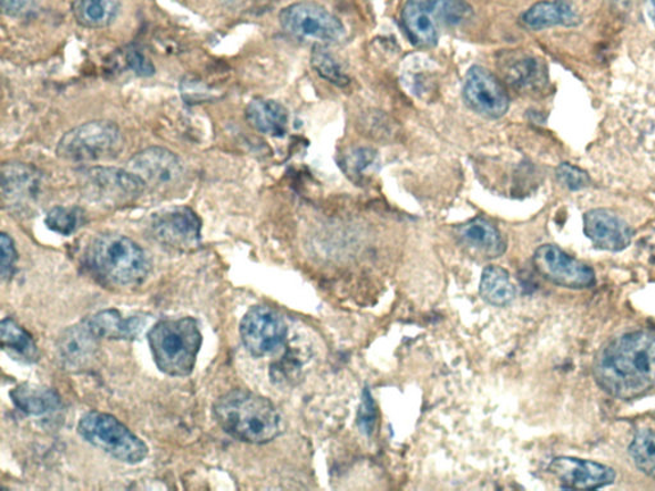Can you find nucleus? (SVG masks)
<instances>
[{
	"label": "nucleus",
	"instance_id": "3",
	"mask_svg": "<svg viewBox=\"0 0 655 491\" xmlns=\"http://www.w3.org/2000/svg\"><path fill=\"white\" fill-rule=\"evenodd\" d=\"M85 264L91 274L105 285L131 287L143 283L151 273V259L126 236H98L86 249Z\"/></svg>",
	"mask_w": 655,
	"mask_h": 491
},
{
	"label": "nucleus",
	"instance_id": "27",
	"mask_svg": "<svg viewBox=\"0 0 655 491\" xmlns=\"http://www.w3.org/2000/svg\"><path fill=\"white\" fill-rule=\"evenodd\" d=\"M628 453L638 470L646 477L655 479V432L637 431L628 447Z\"/></svg>",
	"mask_w": 655,
	"mask_h": 491
},
{
	"label": "nucleus",
	"instance_id": "25",
	"mask_svg": "<svg viewBox=\"0 0 655 491\" xmlns=\"http://www.w3.org/2000/svg\"><path fill=\"white\" fill-rule=\"evenodd\" d=\"M0 337H2L4 351L18 357L21 361L34 364L39 360L40 355L34 338L13 319L2 320Z\"/></svg>",
	"mask_w": 655,
	"mask_h": 491
},
{
	"label": "nucleus",
	"instance_id": "16",
	"mask_svg": "<svg viewBox=\"0 0 655 491\" xmlns=\"http://www.w3.org/2000/svg\"><path fill=\"white\" fill-rule=\"evenodd\" d=\"M584 233L596 247L612 253L627 248L634 237L632 227L608 209L589 211L584 215Z\"/></svg>",
	"mask_w": 655,
	"mask_h": 491
},
{
	"label": "nucleus",
	"instance_id": "1",
	"mask_svg": "<svg viewBox=\"0 0 655 491\" xmlns=\"http://www.w3.org/2000/svg\"><path fill=\"white\" fill-rule=\"evenodd\" d=\"M594 378L613 397L633 399L655 386V331L636 330L613 339L596 356Z\"/></svg>",
	"mask_w": 655,
	"mask_h": 491
},
{
	"label": "nucleus",
	"instance_id": "31",
	"mask_svg": "<svg viewBox=\"0 0 655 491\" xmlns=\"http://www.w3.org/2000/svg\"><path fill=\"white\" fill-rule=\"evenodd\" d=\"M377 165V154L370 149H356L344 157L342 166L347 174L361 177Z\"/></svg>",
	"mask_w": 655,
	"mask_h": 491
},
{
	"label": "nucleus",
	"instance_id": "23",
	"mask_svg": "<svg viewBox=\"0 0 655 491\" xmlns=\"http://www.w3.org/2000/svg\"><path fill=\"white\" fill-rule=\"evenodd\" d=\"M13 403L24 413L44 416L61 409V397L45 387L21 385L10 393Z\"/></svg>",
	"mask_w": 655,
	"mask_h": 491
},
{
	"label": "nucleus",
	"instance_id": "30",
	"mask_svg": "<svg viewBox=\"0 0 655 491\" xmlns=\"http://www.w3.org/2000/svg\"><path fill=\"white\" fill-rule=\"evenodd\" d=\"M502 71L505 80L516 88H532L535 85L541 67L530 58L503 62Z\"/></svg>",
	"mask_w": 655,
	"mask_h": 491
},
{
	"label": "nucleus",
	"instance_id": "34",
	"mask_svg": "<svg viewBox=\"0 0 655 491\" xmlns=\"http://www.w3.org/2000/svg\"><path fill=\"white\" fill-rule=\"evenodd\" d=\"M0 248H2V278L11 279L18 262V252H16L13 239L7 233L0 236Z\"/></svg>",
	"mask_w": 655,
	"mask_h": 491
},
{
	"label": "nucleus",
	"instance_id": "29",
	"mask_svg": "<svg viewBox=\"0 0 655 491\" xmlns=\"http://www.w3.org/2000/svg\"><path fill=\"white\" fill-rule=\"evenodd\" d=\"M84 212L79 207L55 206L45 216L47 227L61 236H71L84 224Z\"/></svg>",
	"mask_w": 655,
	"mask_h": 491
},
{
	"label": "nucleus",
	"instance_id": "9",
	"mask_svg": "<svg viewBox=\"0 0 655 491\" xmlns=\"http://www.w3.org/2000/svg\"><path fill=\"white\" fill-rule=\"evenodd\" d=\"M149 232L157 244L176 252H194L202 243V221L187 206L153 214Z\"/></svg>",
	"mask_w": 655,
	"mask_h": 491
},
{
	"label": "nucleus",
	"instance_id": "33",
	"mask_svg": "<svg viewBox=\"0 0 655 491\" xmlns=\"http://www.w3.org/2000/svg\"><path fill=\"white\" fill-rule=\"evenodd\" d=\"M359 427L365 432V434L370 436L372 431L376 429L377 422V410L376 403L372 401V397L369 390H365L362 397V403L359 410L358 416Z\"/></svg>",
	"mask_w": 655,
	"mask_h": 491
},
{
	"label": "nucleus",
	"instance_id": "5",
	"mask_svg": "<svg viewBox=\"0 0 655 491\" xmlns=\"http://www.w3.org/2000/svg\"><path fill=\"white\" fill-rule=\"evenodd\" d=\"M472 16V8L463 0H408L402 22L413 45L422 49L438 44L444 28L459 27Z\"/></svg>",
	"mask_w": 655,
	"mask_h": 491
},
{
	"label": "nucleus",
	"instance_id": "12",
	"mask_svg": "<svg viewBox=\"0 0 655 491\" xmlns=\"http://www.w3.org/2000/svg\"><path fill=\"white\" fill-rule=\"evenodd\" d=\"M463 99L472 111L491 120L501 119L510 110V98L502 82L480 65L468 71Z\"/></svg>",
	"mask_w": 655,
	"mask_h": 491
},
{
	"label": "nucleus",
	"instance_id": "4",
	"mask_svg": "<svg viewBox=\"0 0 655 491\" xmlns=\"http://www.w3.org/2000/svg\"><path fill=\"white\" fill-rule=\"evenodd\" d=\"M149 346L157 369L173 378L188 377L201 352L203 336L193 318L156 323L147 333Z\"/></svg>",
	"mask_w": 655,
	"mask_h": 491
},
{
	"label": "nucleus",
	"instance_id": "19",
	"mask_svg": "<svg viewBox=\"0 0 655 491\" xmlns=\"http://www.w3.org/2000/svg\"><path fill=\"white\" fill-rule=\"evenodd\" d=\"M521 22L530 30H544L554 27L574 28L582 23V16L567 0H544L521 16Z\"/></svg>",
	"mask_w": 655,
	"mask_h": 491
},
{
	"label": "nucleus",
	"instance_id": "21",
	"mask_svg": "<svg viewBox=\"0 0 655 491\" xmlns=\"http://www.w3.org/2000/svg\"><path fill=\"white\" fill-rule=\"evenodd\" d=\"M459 237L462 244L485 257H500L505 253L508 243L502 233L491 222L477 218L463 224L459 228Z\"/></svg>",
	"mask_w": 655,
	"mask_h": 491
},
{
	"label": "nucleus",
	"instance_id": "2",
	"mask_svg": "<svg viewBox=\"0 0 655 491\" xmlns=\"http://www.w3.org/2000/svg\"><path fill=\"white\" fill-rule=\"evenodd\" d=\"M213 413L223 431L244 443H269L284 427L277 407L268 398L244 389L221 396Z\"/></svg>",
	"mask_w": 655,
	"mask_h": 491
},
{
	"label": "nucleus",
	"instance_id": "32",
	"mask_svg": "<svg viewBox=\"0 0 655 491\" xmlns=\"http://www.w3.org/2000/svg\"><path fill=\"white\" fill-rule=\"evenodd\" d=\"M555 176H557V180L563 187L571 191L586 188L592 182L585 171L580 170L579 166L570 163H561L557 171H555Z\"/></svg>",
	"mask_w": 655,
	"mask_h": 491
},
{
	"label": "nucleus",
	"instance_id": "18",
	"mask_svg": "<svg viewBox=\"0 0 655 491\" xmlns=\"http://www.w3.org/2000/svg\"><path fill=\"white\" fill-rule=\"evenodd\" d=\"M40 187V173L32 166L22 163L4 164L3 198L11 209H23L24 206L34 204Z\"/></svg>",
	"mask_w": 655,
	"mask_h": 491
},
{
	"label": "nucleus",
	"instance_id": "10",
	"mask_svg": "<svg viewBox=\"0 0 655 491\" xmlns=\"http://www.w3.org/2000/svg\"><path fill=\"white\" fill-rule=\"evenodd\" d=\"M239 336L248 352L254 357H263L284 346L287 326L279 313L272 307L254 306L239 324Z\"/></svg>",
	"mask_w": 655,
	"mask_h": 491
},
{
	"label": "nucleus",
	"instance_id": "28",
	"mask_svg": "<svg viewBox=\"0 0 655 491\" xmlns=\"http://www.w3.org/2000/svg\"><path fill=\"white\" fill-rule=\"evenodd\" d=\"M311 65L321 79L327 80L334 85L345 88L350 83L341 64L336 61L326 45H315L311 54Z\"/></svg>",
	"mask_w": 655,
	"mask_h": 491
},
{
	"label": "nucleus",
	"instance_id": "36",
	"mask_svg": "<svg viewBox=\"0 0 655 491\" xmlns=\"http://www.w3.org/2000/svg\"><path fill=\"white\" fill-rule=\"evenodd\" d=\"M127 63L140 76H151L154 73L153 64L146 60L144 54L137 52V50H132L129 53Z\"/></svg>",
	"mask_w": 655,
	"mask_h": 491
},
{
	"label": "nucleus",
	"instance_id": "6",
	"mask_svg": "<svg viewBox=\"0 0 655 491\" xmlns=\"http://www.w3.org/2000/svg\"><path fill=\"white\" fill-rule=\"evenodd\" d=\"M78 430L89 444L101 449L120 462L137 464L149 454L144 440L110 413L88 412L82 416Z\"/></svg>",
	"mask_w": 655,
	"mask_h": 491
},
{
	"label": "nucleus",
	"instance_id": "13",
	"mask_svg": "<svg viewBox=\"0 0 655 491\" xmlns=\"http://www.w3.org/2000/svg\"><path fill=\"white\" fill-rule=\"evenodd\" d=\"M82 185L90 196L113 205L132 202L146 188L143 180L130 170L108 166H96L82 173Z\"/></svg>",
	"mask_w": 655,
	"mask_h": 491
},
{
	"label": "nucleus",
	"instance_id": "35",
	"mask_svg": "<svg viewBox=\"0 0 655 491\" xmlns=\"http://www.w3.org/2000/svg\"><path fill=\"white\" fill-rule=\"evenodd\" d=\"M35 0H2V10L4 14L11 17H21L34 10Z\"/></svg>",
	"mask_w": 655,
	"mask_h": 491
},
{
	"label": "nucleus",
	"instance_id": "24",
	"mask_svg": "<svg viewBox=\"0 0 655 491\" xmlns=\"http://www.w3.org/2000/svg\"><path fill=\"white\" fill-rule=\"evenodd\" d=\"M121 0H74L72 12L81 27L103 29L117 17Z\"/></svg>",
	"mask_w": 655,
	"mask_h": 491
},
{
	"label": "nucleus",
	"instance_id": "7",
	"mask_svg": "<svg viewBox=\"0 0 655 491\" xmlns=\"http://www.w3.org/2000/svg\"><path fill=\"white\" fill-rule=\"evenodd\" d=\"M123 136L117 124L93 121L65 132L57 146V155L72 163H91L117 155Z\"/></svg>",
	"mask_w": 655,
	"mask_h": 491
},
{
	"label": "nucleus",
	"instance_id": "11",
	"mask_svg": "<svg viewBox=\"0 0 655 491\" xmlns=\"http://www.w3.org/2000/svg\"><path fill=\"white\" fill-rule=\"evenodd\" d=\"M533 263L536 272L553 285L570 289H585L595 285V273L591 266L574 259L559 246L539 247Z\"/></svg>",
	"mask_w": 655,
	"mask_h": 491
},
{
	"label": "nucleus",
	"instance_id": "15",
	"mask_svg": "<svg viewBox=\"0 0 655 491\" xmlns=\"http://www.w3.org/2000/svg\"><path fill=\"white\" fill-rule=\"evenodd\" d=\"M550 471L566 489H601L613 484L615 470L598 462L559 457L550 464Z\"/></svg>",
	"mask_w": 655,
	"mask_h": 491
},
{
	"label": "nucleus",
	"instance_id": "14",
	"mask_svg": "<svg viewBox=\"0 0 655 491\" xmlns=\"http://www.w3.org/2000/svg\"><path fill=\"white\" fill-rule=\"evenodd\" d=\"M129 170L143 180L146 187L172 188L185 176L184 164L180 157L164 147H147L132 156Z\"/></svg>",
	"mask_w": 655,
	"mask_h": 491
},
{
	"label": "nucleus",
	"instance_id": "17",
	"mask_svg": "<svg viewBox=\"0 0 655 491\" xmlns=\"http://www.w3.org/2000/svg\"><path fill=\"white\" fill-rule=\"evenodd\" d=\"M99 338L86 321L65 329L57 342V357L62 368L69 371H84L96 359Z\"/></svg>",
	"mask_w": 655,
	"mask_h": 491
},
{
	"label": "nucleus",
	"instance_id": "26",
	"mask_svg": "<svg viewBox=\"0 0 655 491\" xmlns=\"http://www.w3.org/2000/svg\"><path fill=\"white\" fill-rule=\"evenodd\" d=\"M480 295L493 306H508L515 299L516 289L512 285L510 274L501 266H488L480 280Z\"/></svg>",
	"mask_w": 655,
	"mask_h": 491
},
{
	"label": "nucleus",
	"instance_id": "22",
	"mask_svg": "<svg viewBox=\"0 0 655 491\" xmlns=\"http://www.w3.org/2000/svg\"><path fill=\"white\" fill-rule=\"evenodd\" d=\"M246 120L264 135L280 137L288 127V112L275 100L254 99L246 108Z\"/></svg>",
	"mask_w": 655,
	"mask_h": 491
},
{
	"label": "nucleus",
	"instance_id": "8",
	"mask_svg": "<svg viewBox=\"0 0 655 491\" xmlns=\"http://www.w3.org/2000/svg\"><path fill=\"white\" fill-rule=\"evenodd\" d=\"M282 29L301 41H314L315 45L337 44L346 37L344 23L334 13L317 3L298 2L279 13Z\"/></svg>",
	"mask_w": 655,
	"mask_h": 491
},
{
	"label": "nucleus",
	"instance_id": "20",
	"mask_svg": "<svg viewBox=\"0 0 655 491\" xmlns=\"http://www.w3.org/2000/svg\"><path fill=\"white\" fill-rule=\"evenodd\" d=\"M85 321L99 339L132 340L140 335L141 329L145 326V320L140 316L124 318L115 309L99 311Z\"/></svg>",
	"mask_w": 655,
	"mask_h": 491
},
{
	"label": "nucleus",
	"instance_id": "37",
	"mask_svg": "<svg viewBox=\"0 0 655 491\" xmlns=\"http://www.w3.org/2000/svg\"><path fill=\"white\" fill-rule=\"evenodd\" d=\"M646 12H648L649 19L655 28V0H645Z\"/></svg>",
	"mask_w": 655,
	"mask_h": 491
}]
</instances>
